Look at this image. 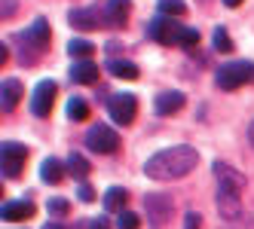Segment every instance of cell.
<instances>
[{
	"label": "cell",
	"mask_w": 254,
	"mask_h": 229,
	"mask_svg": "<svg viewBox=\"0 0 254 229\" xmlns=\"http://www.w3.org/2000/svg\"><path fill=\"white\" fill-rule=\"evenodd\" d=\"M196 165H199V153L187 144H178V147H169V150L150 156L147 165H144V174L153 181H175V178L190 174Z\"/></svg>",
	"instance_id": "obj_1"
},
{
	"label": "cell",
	"mask_w": 254,
	"mask_h": 229,
	"mask_svg": "<svg viewBox=\"0 0 254 229\" xmlns=\"http://www.w3.org/2000/svg\"><path fill=\"white\" fill-rule=\"evenodd\" d=\"M214 83H217V89H227V92L239 89L245 83H254V61H230V64H224L217 70Z\"/></svg>",
	"instance_id": "obj_2"
},
{
	"label": "cell",
	"mask_w": 254,
	"mask_h": 229,
	"mask_svg": "<svg viewBox=\"0 0 254 229\" xmlns=\"http://www.w3.org/2000/svg\"><path fill=\"white\" fill-rule=\"evenodd\" d=\"M86 147L92 150V153L111 156V153H117V147H120V135H117L111 126L98 122V126H92V129L86 132Z\"/></svg>",
	"instance_id": "obj_3"
},
{
	"label": "cell",
	"mask_w": 254,
	"mask_h": 229,
	"mask_svg": "<svg viewBox=\"0 0 254 229\" xmlns=\"http://www.w3.org/2000/svg\"><path fill=\"white\" fill-rule=\"evenodd\" d=\"M25 159H28V147H22L19 140H3V147H0V162H3L6 178H19Z\"/></svg>",
	"instance_id": "obj_4"
},
{
	"label": "cell",
	"mask_w": 254,
	"mask_h": 229,
	"mask_svg": "<svg viewBox=\"0 0 254 229\" xmlns=\"http://www.w3.org/2000/svg\"><path fill=\"white\" fill-rule=\"evenodd\" d=\"M107 110H111V119L117 122V126H129V122L135 119L138 113V98L123 92V95H114L111 101H107Z\"/></svg>",
	"instance_id": "obj_5"
},
{
	"label": "cell",
	"mask_w": 254,
	"mask_h": 229,
	"mask_svg": "<svg viewBox=\"0 0 254 229\" xmlns=\"http://www.w3.org/2000/svg\"><path fill=\"white\" fill-rule=\"evenodd\" d=\"M217 211H221V217L230 220V223H233V220H239V217H242V199H239V189L217 183Z\"/></svg>",
	"instance_id": "obj_6"
},
{
	"label": "cell",
	"mask_w": 254,
	"mask_h": 229,
	"mask_svg": "<svg viewBox=\"0 0 254 229\" xmlns=\"http://www.w3.org/2000/svg\"><path fill=\"white\" fill-rule=\"evenodd\" d=\"M56 92H59V86L52 83V80L37 83V89L31 92V113L34 116H49L52 101H56Z\"/></svg>",
	"instance_id": "obj_7"
},
{
	"label": "cell",
	"mask_w": 254,
	"mask_h": 229,
	"mask_svg": "<svg viewBox=\"0 0 254 229\" xmlns=\"http://www.w3.org/2000/svg\"><path fill=\"white\" fill-rule=\"evenodd\" d=\"M178 31H181V25H175V19H169V15H156V19L147 22L150 40H156V43H162V46L178 43Z\"/></svg>",
	"instance_id": "obj_8"
},
{
	"label": "cell",
	"mask_w": 254,
	"mask_h": 229,
	"mask_svg": "<svg viewBox=\"0 0 254 229\" xmlns=\"http://www.w3.org/2000/svg\"><path fill=\"white\" fill-rule=\"evenodd\" d=\"M144 208H147V217L156 223V229L159 226H166V220L172 217V199L169 196H162V192H150L147 199H144Z\"/></svg>",
	"instance_id": "obj_9"
},
{
	"label": "cell",
	"mask_w": 254,
	"mask_h": 229,
	"mask_svg": "<svg viewBox=\"0 0 254 229\" xmlns=\"http://www.w3.org/2000/svg\"><path fill=\"white\" fill-rule=\"evenodd\" d=\"M101 19H104V28L126 25V19H129V0H104Z\"/></svg>",
	"instance_id": "obj_10"
},
{
	"label": "cell",
	"mask_w": 254,
	"mask_h": 229,
	"mask_svg": "<svg viewBox=\"0 0 254 229\" xmlns=\"http://www.w3.org/2000/svg\"><path fill=\"white\" fill-rule=\"evenodd\" d=\"M67 22L74 25L77 31H95V28L104 25L101 9H70V12H67Z\"/></svg>",
	"instance_id": "obj_11"
},
{
	"label": "cell",
	"mask_w": 254,
	"mask_h": 229,
	"mask_svg": "<svg viewBox=\"0 0 254 229\" xmlns=\"http://www.w3.org/2000/svg\"><path fill=\"white\" fill-rule=\"evenodd\" d=\"M214 178H217V183H224V186H233V189H245V174H239L233 165H227V162H214Z\"/></svg>",
	"instance_id": "obj_12"
},
{
	"label": "cell",
	"mask_w": 254,
	"mask_h": 229,
	"mask_svg": "<svg viewBox=\"0 0 254 229\" xmlns=\"http://www.w3.org/2000/svg\"><path fill=\"white\" fill-rule=\"evenodd\" d=\"M22 37L31 43V49H46V46H49V22H46V19H37V22H34V25L22 34Z\"/></svg>",
	"instance_id": "obj_13"
},
{
	"label": "cell",
	"mask_w": 254,
	"mask_h": 229,
	"mask_svg": "<svg viewBox=\"0 0 254 229\" xmlns=\"http://www.w3.org/2000/svg\"><path fill=\"white\" fill-rule=\"evenodd\" d=\"M19 98H22V83L19 80H3V86H0V107H3L6 113L19 107Z\"/></svg>",
	"instance_id": "obj_14"
},
{
	"label": "cell",
	"mask_w": 254,
	"mask_h": 229,
	"mask_svg": "<svg viewBox=\"0 0 254 229\" xmlns=\"http://www.w3.org/2000/svg\"><path fill=\"white\" fill-rule=\"evenodd\" d=\"M181 107H184V95L181 92H162L156 101H153V110L159 116H169V113H178Z\"/></svg>",
	"instance_id": "obj_15"
},
{
	"label": "cell",
	"mask_w": 254,
	"mask_h": 229,
	"mask_svg": "<svg viewBox=\"0 0 254 229\" xmlns=\"http://www.w3.org/2000/svg\"><path fill=\"white\" fill-rule=\"evenodd\" d=\"M28 217H34V202L31 199H19V202L3 205V220H28Z\"/></svg>",
	"instance_id": "obj_16"
},
{
	"label": "cell",
	"mask_w": 254,
	"mask_h": 229,
	"mask_svg": "<svg viewBox=\"0 0 254 229\" xmlns=\"http://www.w3.org/2000/svg\"><path fill=\"white\" fill-rule=\"evenodd\" d=\"M70 80L80 83V86H92L98 80V67L92 61H77L74 67H70Z\"/></svg>",
	"instance_id": "obj_17"
},
{
	"label": "cell",
	"mask_w": 254,
	"mask_h": 229,
	"mask_svg": "<svg viewBox=\"0 0 254 229\" xmlns=\"http://www.w3.org/2000/svg\"><path fill=\"white\" fill-rule=\"evenodd\" d=\"M67 171H70V178H77V181L83 183V181L89 178V171H92V168H89V159H86V156L74 150V153L67 156Z\"/></svg>",
	"instance_id": "obj_18"
},
{
	"label": "cell",
	"mask_w": 254,
	"mask_h": 229,
	"mask_svg": "<svg viewBox=\"0 0 254 229\" xmlns=\"http://www.w3.org/2000/svg\"><path fill=\"white\" fill-rule=\"evenodd\" d=\"M40 178H43L46 183H59V181L64 178V165L56 159V156H46L43 165H40Z\"/></svg>",
	"instance_id": "obj_19"
},
{
	"label": "cell",
	"mask_w": 254,
	"mask_h": 229,
	"mask_svg": "<svg viewBox=\"0 0 254 229\" xmlns=\"http://www.w3.org/2000/svg\"><path fill=\"white\" fill-rule=\"evenodd\" d=\"M126 202H129V192L123 186H111L104 192V208L107 211H126Z\"/></svg>",
	"instance_id": "obj_20"
},
{
	"label": "cell",
	"mask_w": 254,
	"mask_h": 229,
	"mask_svg": "<svg viewBox=\"0 0 254 229\" xmlns=\"http://www.w3.org/2000/svg\"><path fill=\"white\" fill-rule=\"evenodd\" d=\"M107 70H111L117 80H138V64H132V61H111Z\"/></svg>",
	"instance_id": "obj_21"
},
{
	"label": "cell",
	"mask_w": 254,
	"mask_h": 229,
	"mask_svg": "<svg viewBox=\"0 0 254 229\" xmlns=\"http://www.w3.org/2000/svg\"><path fill=\"white\" fill-rule=\"evenodd\" d=\"M67 52H70L74 58H80V61H89V55L95 52V46L89 43V40H70V43H67Z\"/></svg>",
	"instance_id": "obj_22"
},
{
	"label": "cell",
	"mask_w": 254,
	"mask_h": 229,
	"mask_svg": "<svg viewBox=\"0 0 254 229\" xmlns=\"http://www.w3.org/2000/svg\"><path fill=\"white\" fill-rule=\"evenodd\" d=\"M156 6L162 15H169V19H175V15H184L187 6H184V0H156Z\"/></svg>",
	"instance_id": "obj_23"
},
{
	"label": "cell",
	"mask_w": 254,
	"mask_h": 229,
	"mask_svg": "<svg viewBox=\"0 0 254 229\" xmlns=\"http://www.w3.org/2000/svg\"><path fill=\"white\" fill-rule=\"evenodd\" d=\"M67 116L77 119V122H83V119L89 116V104H86L83 98H70V101H67Z\"/></svg>",
	"instance_id": "obj_24"
},
{
	"label": "cell",
	"mask_w": 254,
	"mask_h": 229,
	"mask_svg": "<svg viewBox=\"0 0 254 229\" xmlns=\"http://www.w3.org/2000/svg\"><path fill=\"white\" fill-rule=\"evenodd\" d=\"M214 49L217 52H224V55H230V52H233V40H230V34L224 31V28H214Z\"/></svg>",
	"instance_id": "obj_25"
},
{
	"label": "cell",
	"mask_w": 254,
	"mask_h": 229,
	"mask_svg": "<svg viewBox=\"0 0 254 229\" xmlns=\"http://www.w3.org/2000/svg\"><path fill=\"white\" fill-rule=\"evenodd\" d=\"M178 43L184 46V49H193V46L199 43V31H196V28H187V25H181V31H178Z\"/></svg>",
	"instance_id": "obj_26"
},
{
	"label": "cell",
	"mask_w": 254,
	"mask_h": 229,
	"mask_svg": "<svg viewBox=\"0 0 254 229\" xmlns=\"http://www.w3.org/2000/svg\"><path fill=\"white\" fill-rule=\"evenodd\" d=\"M46 208H49V217H52V220L67 217V211H70L67 199H59V196H56V199H49V205H46Z\"/></svg>",
	"instance_id": "obj_27"
},
{
	"label": "cell",
	"mask_w": 254,
	"mask_h": 229,
	"mask_svg": "<svg viewBox=\"0 0 254 229\" xmlns=\"http://www.w3.org/2000/svg\"><path fill=\"white\" fill-rule=\"evenodd\" d=\"M141 226V217L132 214V211H120L117 214V229H138Z\"/></svg>",
	"instance_id": "obj_28"
},
{
	"label": "cell",
	"mask_w": 254,
	"mask_h": 229,
	"mask_svg": "<svg viewBox=\"0 0 254 229\" xmlns=\"http://www.w3.org/2000/svg\"><path fill=\"white\" fill-rule=\"evenodd\" d=\"M77 196H80V202H95V189L89 186V183H80L77 186Z\"/></svg>",
	"instance_id": "obj_29"
},
{
	"label": "cell",
	"mask_w": 254,
	"mask_h": 229,
	"mask_svg": "<svg viewBox=\"0 0 254 229\" xmlns=\"http://www.w3.org/2000/svg\"><path fill=\"white\" fill-rule=\"evenodd\" d=\"M199 226H202V217H199L196 211H190V214L184 217V229H199Z\"/></svg>",
	"instance_id": "obj_30"
},
{
	"label": "cell",
	"mask_w": 254,
	"mask_h": 229,
	"mask_svg": "<svg viewBox=\"0 0 254 229\" xmlns=\"http://www.w3.org/2000/svg\"><path fill=\"white\" fill-rule=\"evenodd\" d=\"M230 229H254V220L251 217H239V220H233Z\"/></svg>",
	"instance_id": "obj_31"
},
{
	"label": "cell",
	"mask_w": 254,
	"mask_h": 229,
	"mask_svg": "<svg viewBox=\"0 0 254 229\" xmlns=\"http://www.w3.org/2000/svg\"><path fill=\"white\" fill-rule=\"evenodd\" d=\"M89 229H111V220H107V217H95V220H89Z\"/></svg>",
	"instance_id": "obj_32"
},
{
	"label": "cell",
	"mask_w": 254,
	"mask_h": 229,
	"mask_svg": "<svg viewBox=\"0 0 254 229\" xmlns=\"http://www.w3.org/2000/svg\"><path fill=\"white\" fill-rule=\"evenodd\" d=\"M0 9H3V15L9 19V15L15 12V0H3V6H0Z\"/></svg>",
	"instance_id": "obj_33"
},
{
	"label": "cell",
	"mask_w": 254,
	"mask_h": 229,
	"mask_svg": "<svg viewBox=\"0 0 254 229\" xmlns=\"http://www.w3.org/2000/svg\"><path fill=\"white\" fill-rule=\"evenodd\" d=\"M43 229H67V226H64V223H62V220H49V223H46V226H43Z\"/></svg>",
	"instance_id": "obj_34"
},
{
	"label": "cell",
	"mask_w": 254,
	"mask_h": 229,
	"mask_svg": "<svg viewBox=\"0 0 254 229\" xmlns=\"http://www.w3.org/2000/svg\"><path fill=\"white\" fill-rule=\"evenodd\" d=\"M224 3H227L230 9H236V6H239V3H242V0H224Z\"/></svg>",
	"instance_id": "obj_35"
},
{
	"label": "cell",
	"mask_w": 254,
	"mask_h": 229,
	"mask_svg": "<svg viewBox=\"0 0 254 229\" xmlns=\"http://www.w3.org/2000/svg\"><path fill=\"white\" fill-rule=\"evenodd\" d=\"M248 140H251V147H254V122L248 126Z\"/></svg>",
	"instance_id": "obj_36"
}]
</instances>
